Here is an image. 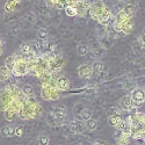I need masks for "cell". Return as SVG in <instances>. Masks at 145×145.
Wrapping results in <instances>:
<instances>
[{"label": "cell", "mask_w": 145, "mask_h": 145, "mask_svg": "<svg viewBox=\"0 0 145 145\" xmlns=\"http://www.w3.org/2000/svg\"><path fill=\"white\" fill-rule=\"evenodd\" d=\"M127 121L130 124L131 138L137 142H145V114L136 112L130 114L127 117Z\"/></svg>", "instance_id": "obj_1"}, {"label": "cell", "mask_w": 145, "mask_h": 145, "mask_svg": "<svg viewBox=\"0 0 145 145\" xmlns=\"http://www.w3.org/2000/svg\"><path fill=\"white\" fill-rule=\"evenodd\" d=\"M14 57H15V64H14L13 70H12V74H14L16 77H22V76L28 74L29 66H28V63H27L25 56L19 52L16 55H14Z\"/></svg>", "instance_id": "obj_2"}, {"label": "cell", "mask_w": 145, "mask_h": 145, "mask_svg": "<svg viewBox=\"0 0 145 145\" xmlns=\"http://www.w3.org/2000/svg\"><path fill=\"white\" fill-rule=\"evenodd\" d=\"M41 95H42V98L44 100H46V101H56L59 98V91L56 88L55 79L50 84L42 86Z\"/></svg>", "instance_id": "obj_3"}, {"label": "cell", "mask_w": 145, "mask_h": 145, "mask_svg": "<svg viewBox=\"0 0 145 145\" xmlns=\"http://www.w3.org/2000/svg\"><path fill=\"white\" fill-rule=\"evenodd\" d=\"M107 8H108V7L105 5V3H102V1H100V0H98V1H94L93 4L89 5L88 12H89L91 18L94 19V20H96V19L99 18V15H101Z\"/></svg>", "instance_id": "obj_4"}, {"label": "cell", "mask_w": 145, "mask_h": 145, "mask_svg": "<svg viewBox=\"0 0 145 145\" xmlns=\"http://www.w3.org/2000/svg\"><path fill=\"white\" fill-rule=\"evenodd\" d=\"M64 66V59L63 57L60 55H56L54 52L52 57L50 58V62H49V72H51V73H57V72H59L60 70L63 69Z\"/></svg>", "instance_id": "obj_5"}, {"label": "cell", "mask_w": 145, "mask_h": 145, "mask_svg": "<svg viewBox=\"0 0 145 145\" xmlns=\"http://www.w3.org/2000/svg\"><path fill=\"white\" fill-rule=\"evenodd\" d=\"M66 115H67L66 108L60 107V106L59 107H56L55 109L52 110V113H51V116H52V118L55 121V124L56 125H63L65 123Z\"/></svg>", "instance_id": "obj_6"}, {"label": "cell", "mask_w": 145, "mask_h": 145, "mask_svg": "<svg viewBox=\"0 0 145 145\" xmlns=\"http://www.w3.org/2000/svg\"><path fill=\"white\" fill-rule=\"evenodd\" d=\"M130 98L132 99V101H134V103L136 106L143 105L145 102V89L140 88V87H136L135 89L131 91Z\"/></svg>", "instance_id": "obj_7"}, {"label": "cell", "mask_w": 145, "mask_h": 145, "mask_svg": "<svg viewBox=\"0 0 145 145\" xmlns=\"http://www.w3.org/2000/svg\"><path fill=\"white\" fill-rule=\"evenodd\" d=\"M132 27H134V23H132V20H127L120 23H115L113 22V28L116 31H122L124 34H130L132 30Z\"/></svg>", "instance_id": "obj_8"}, {"label": "cell", "mask_w": 145, "mask_h": 145, "mask_svg": "<svg viewBox=\"0 0 145 145\" xmlns=\"http://www.w3.org/2000/svg\"><path fill=\"white\" fill-rule=\"evenodd\" d=\"M72 5L74 6V8L77 10V15L81 18V16H84L87 13L91 4L87 1V0H77V1L74 4H72Z\"/></svg>", "instance_id": "obj_9"}, {"label": "cell", "mask_w": 145, "mask_h": 145, "mask_svg": "<svg viewBox=\"0 0 145 145\" xmlns=\"http://www.w3.org/2000/svg\"><path fill=\"white\" fill-rule=\"evenodd\" d=\"M12 96L10 94H8L7 92L3 91L0 93V110L1 112H5L6 109L9 108V105H10V101H12Z\"/></svg>", "instance_id": "obj_10"}, {"label": "cell", "mask_w": 145, "mask_h": 145, "mask_svg": "<svg viewBox=\"0 0 145 145\" xmlns=\"http://www.w3.org/2000/svg\"><path fill=\"white\" fill-rule=\"evenodd\" d=\"M70 129L74 132V134H82L85 131L86 127H85V123L82 122L80 120H72L70 122Z\"/></svg>", "instance_id": "obj_11"}, {"label": "cell", "mask_w": 145, "mask_h": 145, "mask_svg": "<svg viewBox=\"0 0 145 145\" xmlns=\"http://www.w3.org/2000/svg\"><path fill=\"white\" fill-rule=\"evenodd\" d=\"M55 84L58 91H66L70 87V81L65 76H58L55 79Z\"/></svg>", "instance_id": "obj_12"}, {"label": "cell", "mask_w": 145, "mask_h": 145, "mask_svg": "<svg viewBox=\"0 0 145 145\" xmlns=\"http://www.w3.org/2000/svg\"><path fill=\"white\" fill-rule=\"evenodd\" d=\"M78 74L80 78L82 79H87L89 77H92L93 74V69L91 65L88 64H81L79 67H78Z\"/></svg>", "instance_id": "obj_13"}, {"label": "cell", "mask_w": 145, "mask_h": 145, "mask_svg": "<svg viewBox=\"0 0 145 145\" xmlns=\"http://www.w3.org/2000/svg\"><path fill=\"white\" fill-rule=\"evenodd\" d=\"M115 139L117 145H128L131 140V135L130 134H125V132H120L116 130L115 134Z\"/></svg>", "instance_id": "obj_14"}, {"label": "cell", "mask_w": 145, "mask_h": 145, "mask_svg": "<svg viewBox=\"0 0 145 145\" xmlns=\"http://www.w3.org/2000/svg\"><path fill=\"white\" fill-rule=\"evenodd\" d=\"M112 19H114V16L112 14V10L109 8H107L101 15H99V18L96 19V21H98L101 26H107L108 23L112 21Z\"/></svg>", "instance_id": "obj_15"}, {"label": "cell", "mask_w": 145, "mask_h": 145, "mask_svg": "<svg viewBox=\"0 0 145 145\" xmlns=\"http://www.w3.org/2000/svg\"><path fill=\"white\" fill-rule=\"evenodd\" d=\"M4 91L5 92H7L8 94H10L12 96H19V98H22V96H25L22 94V91H21V88H19L15 84H8V85L4 88Z\"/></svg>", "instance_id": "obj_16"}, {"label": "cell", "mask_w": 145, "mask_h": 145, "mask_svg": "<svg viewBox=\"0 0 145 145\" xmlns=\"http://www.w3.org/2000/svg\"><path fill=\"white\" fill-rule=\"evenodd\" d=\"M120 106H121V109L124 110V112H129L132 107L135 106L134 101H132V99L130 98V95H127L124 96V98H122V100H121L120 102Z\"/></svg>", "instance_id": "obj_17"}, {"label": "cell", "mask_w": 145, "mask_h": 145, "mask_svg": "<svg viewBox=\"0 0 145 145\" xmlns=\"http://www.w3.org/2000/svg\"><path fill=\"white\" fill-rule=\"evenodd\" d=\"M117 131L120 132H125V134H130L131 135V129H130V124L127 120H121V122L115 127Z\"/></svg>", "instance_id": "obj_18"}, {"label": "cell", "mask_w": 145, "mask_h": 145, "mask_svg": "<svg viewBox=\"0 0 145 145\" xmlns=\"http://www.w3.org/2000/svg\"><path fill=\"white\" fill-rule=\"evenodd\" d=\"M1 135H3L4 137H6V138L14 136V135H15V127L10 125V124L5 125V127L1 129Z\"/></svg>", "instance_id": "obj_19"}, {"label": "cell", "mask_w": 145, "mask_h": 145, "mask_svg": "<svg viewBox=\"0 0 145 145\" xmlns=\"http://www.w3.org/2000/svg\"><path fill=\"white\" fill-rule=\"evenodd\" d=\"M12 76V71L6 66H0V81H7Z\"/></svg>", "instance_id": "obj_20"}, {"label": "cell", "mask_w": 145, "mask_h": 145, "mask_svg": "<svg viewBox=\"0 0 145 145\" xmlns=\"http://www.w3.org/2000/svg\"><path fill=\"white\" fill-rule=\"evenodd\" d=\"M39 78H40V80H41V82H42V86L48 85V84H50V82L54 80V76H52L51 72H49V71L44 72V73H43L41 77H39Z\"/></svg>", "instance_id": "obj_21"}, {"label": "cell", "mask_w": 145, "mask_h": 145, "mask_svg": "<svg viewBox=\"0 0 145 145\" xmlns=\"http://www.w3.org/2000/svg\"><path fill=\"white\" fill-rule=\"evenodd\" d=\"M121 120H122V116H121L120 113H114V114H112L109 117H108L109 124H110L112 127H116V125L121 122Z\"/></svg>", "instance_id": "obj_22"}, {"label": "cell", "mask_w": 145, "mask_h": 145, "mask_svg": "<svg viewBox=\"0 0 145 145\" xmlns=\"http://www.w3.org/2000/svg\"><path fill=\"white\" fill-rule=\"evenodd\" d=\"M18 5H19V0H8L5 5V9L6 12H14Z\"/></svg>", "instance_id": "obj_23"}, {"label": "cell", "mask_w": 145, "mask_h": 145, "mask_svg": "<svg viewBox=\"0 0 145 145\" xmlns=\"http://www.w3.org/2000/svg\"><path fill=\"white\" fill-rule=\"evenodd\" d=\"M85 127H86L87 130L94 131V130H96V128H98V122H96L93 117H91L89 120L85 121Z\"/></svg>", "instance_id": "obj_24"}, {"label": "cell", "mask_w": 145, "mask_h": 145, "mask_svg": "<svg viewBox=\"0 0 145 145\" xmlns=\"http://www.w3.org/2000/svg\"><path fill=\"white\" fill-rule=\"evenodd\" d=\"M122 10L127 14V16L130 18V19L134 18V15H135V13H136V8H135L134 5H127Z\"/></svg>", "instance_id": "obj_25"}, {"label": "cell", "mask_w": 145, "mask_h": 145, "mask_svg": "<svg viewBox=\"0 0 145 145\" xmlns=\"http://www.w3.org/2000/svg\"><path fill=\"white\" fill-rule=\"evenodd\" d=\"M16 115H18V113L14 112V110H12V109H9V108L4 112V116H5V118L7 121H14V118L16 117Z\"/></svg>", "instance_id": "obj_26"}, {"label": "cell", "mask_w": 145, "mask_h": 145, "mask_svg": "<svg viewBox=\"0 0 145 145\" xmlns=\"http://www.w3.org/2000/svg\"><path fill=\"white\" fill-rule=\"evenodd\" d=\"M14 64H15V57H14V55H13V56H9V57H7V58L5 59V66H6L7 69H9L10 71L13 70Z\"/></svg>", "instance_id": "obj_27"}, {"label": "cell", "mask_w": 145, "mask_h": 145, "mask_svg": "<svg viewBox=\"0 0 145 145\" xmlns=\"http://www.w3.org/2000/svg\"><path fill=\"white\" fill-rule=\"evenodd\" d=\"M65 13L69 16H77V10H76L74 6L72 4H69V5L65 6Z\"/></svg>", "instance_id": "obj_28"}, {"label": "cell", "mask_w": 145, "mask_h": 145, "mask_svg": "<svg viewBox=\"0 0 145 145\" xmlns=\"http://www.w3.org/2000/svg\"><path fill=\"white\" fill-rule=\"evenodd\" d=\"M22 94L25 96H30V95H34V88L30 86V85H23L22 88Z\"/></svg>", "instance_id": "obj_29"}, {"label": "cell", "mask_w": 145, "mask_h": 145, "mask_svg": "<svg viewBox=\"0 0 145 145\" xmlns=\"http://www.w3.org/2000/svg\"><path fill=\"white\" fill-rule=\"evenodd\" d=\"M30 50H31V46H30V44H28V43H23V44H21V46H20V54L21 55H23V56H26V55H28L29 52H30Z\"/></svg>", "instance_id": "obj_30"}, {"label": "cell", "mask_w": 145, "mask_h": 145, "mask_svg": "<svg viewBox=\"0 0 145 145\" xmlns=\"http://www.w3.org/2000/svg\"><path fill=\"white\" fill-rule=\"evenodd\" d=\"M91 66H92L93 71H95V72H102L103 71V63L99 62V60H95Z\"/></svg>", "instance_id": "obj_31"}, {"label": "cell", "mask_w": 145, "mask_h": 145, "mask_svg": "<svg viewBox=\"0 0 145 145\" xmlns=\"http://www.w3.org/2000/svg\"><path fill=\"white\" fill-rule=\"evenodd\" d=\"M80 117H81L82 121H87V120H89V118L92 117V113H91V110H89V109H82V110L80 112Z\"/></svg>", "instance_id": "obj_32"}, {"label": "cell", "mask_w": 145, "mask_h": 145, "mask_svg": "<svg viewBox=\"0 0 145 145\" xmlns=\"http://www.w3.org/2000/svg\"><path fill=\"white\" fill-rule=\"evenodd\" d=\"M37 37H39L40 40H42V41H45V40L48 39V31H46V29L40 28V29L37 30Z\"/></svg>", "instance_id": "obj_33"}, {"label": "cell", "mask_w": 145, "mask_h": 145, "mask_svg": "<svg viewBox=\"0 0 145 145\" xmlns=\"http://www.w3.org/2000/svg\"><path fill=\"white\" fill-rule=\"evenodd\" d=\"M87 51H88V46H87V45L80 44V45L78 46V54H79L80 56H84V55H86V54H87Z\"/></svg>", "instance_id": "obj_34"}, {"label": "cell", "mask_w": 145, "mask_h": 145, "mask_svg": "<svg viewBox=\"0 0 145 145\" xmlns=\"http://www.w3.org/2000/svg\"><path fill=\"white\" fill-rule=\"evenodd\" d=\"M39 144L40 145H48L49 144V137L46 135H41L39 138Z\"/></svg>", "instance_id": "obj_35"}, {"label": "cell", "mask_w": 145, "mask_h": 145, "mask_svg": "<svg viewBox=\"0 0 145 145\" xmlns=\"http://www.w3.org/2000/svg\"><path fill=\"white\" fill-rule=\"evenodd\" d=\"M15 135L16 136H20V137L23 135V127L22 125H19V127L15 128Z\"/></svg>", "instance_id": "obj_36"}, {"label": "cell", "mask_w": 145, "mask_h": 145, "mask_svg": "<svg viewBox=\"0 0 145 145\" xmlns=\"http://www.w3.org/2000/svg\"><path fill=\"white\" fill-rule=\"evenodd\" d=\"M139 44L144 48V49H145V33L140 36V37H139Z\"/></svg>", "instance_id": "obj_37"}, {"label": "cell", "mask_w": 145, "mask_h": 145, "mask_svg": "<svg viewBox=\"0 0 145 145\" xmlns=\"http://www.w3.org/2000/svg\"><path fill=\"white\" fill-rule=\"evenodd\" d=\"M93 145H102L101 143H95V144H93Z\"/></svg>", "instance_id": "obj_38"}, {"label": "cell", "mask_w": 145, "mask_h": 145, "mask_svg": "<svg viewBox=\"0 0 145 145\" xmlns=\"http://www.w3.org/2000/svg\"><path fill=\"white\" fill-rule=\"evenodd\" d=\"M0 46H1V41H0Z\"/></svg>", "instance_id": "obj_39"}, {"label": "cell", "mask_w": 145, "mask_h": 145, "mask_svg": "<svg viewBox=\"0 0 145 145\" xmlns=\"http://www.w3.org/2000/svg\"><path fill=\"white\" fill-rule=\"evenodd\" d=\"M88 1H89V0H88Z\"/></svg>", "instance_id": "obj_40"}]
</instances>
